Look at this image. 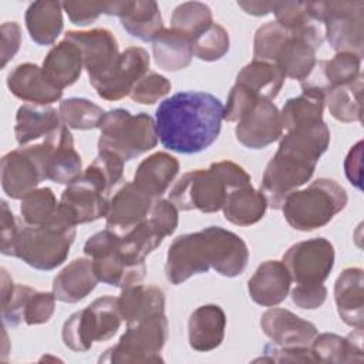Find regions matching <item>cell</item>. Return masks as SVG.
Segmentation results:
<instances>
[{"mask_svg":"<svg viewBox=\"0 0 364 364\" xmlns=\"http://www.w3.org/2000/svg\"><path fill=\"white\" fill-rule=\"evenodd\" d=\"M225 107L203 91H182L159 102L155 124L159 142L178 154H198L219 136Z\"/></svg>","mask_w":364,"mask_h":364,"instance_id":"obj_1","label":"cell"},{"mask_svg":"<svg viewBox=\"0 0 364 364\" xmlns=\"http://www.w3.org/2000/svg\"><path fill=\"white\" fill-rule=\"evenodd\" d=\"M247 262L249 249L239 235L220 226H208L173 239L166 255L165 276L175 286L210 267L225 277H236Z\"/></svg>","mask_w":364,"mask_h":364,"instance_id":"obj_2","label":"cell"},{"mask_svg":"<svg viewBox=\"0 0 364 364\" xmlns=\"http://www.w3.org/2000/svg\"><path fill=\"white\" fill-rule=\"evenodd\" d=\"M237 186V176L228 161L210 164L208 169L183 173L172 186L169 200L178 210L213 213L222 209L226 195Z\"/></svg>","mask_w":364,"mask_h":364,"instance_id":"obj_3","label":"cell"},{"mask_svg":"<svg viewBox=\"0 0 364 364\" xmlns=\"http://www.w3.org/2000/svg\"><path fill=\"white\" fill-rule=\"evenodd\" d=\"M75 239V226L57 209L55 216L46 225H21L13 257L37 270H53L68 257Z\"/></svg>","mask_w":364,"mask_h":364,"instance_id":"obj_4","label":"cell"},{"mask_svg":"<svg viewBox=\"0 0 364 364\" xmlns=\"http://www.w3.org/2000/svg\"><path fill=\"white\" fill-rule=\"evenodd\" d=\"M346 189L336 181L318 178L304 189L290 193L282 210L287 223L300 232L326 226L347 205Z\"/></svg>","mask_w":364,"mask_h":364,"instance_id":"obj_5","label":"cell"},{"mask_svg":"<svg viewBox=\"0 0 364 364\" xmlns=\"http://www.w3.org/2000/svg\"><path fill=\"white\" fill-rule=\"evenodd\" d=\"M155 119L146 112L131 114L125 108L105 112L100 124L98 151L117 154L124 161H131L158 144Z\"/></svg>","mask_w":364,"mask_h":364,"instance_id":"obj_6","label":"cell"},{"mask_svg":"<svg viewBox=\"0 0 364 364\" xmlns=\"http://www.w3.org/2000/svg\"><path fill=\"white\" fill-rule=\"evenodd\" d=\"M311 16L324 24V38L337 53L363 57L364 1H309Z\"/></svg>","mask_w":364,"mask_h":364,"instance_id":"obj_7","label":"cell"},{"mask_svg":"<svg viewBox=\"0 0 364 364\" xmlns=\"http://www.w3.org/2000/svg\"><path fill=\"white\" fill-rule=\"evenodd\" d=\"M84 253L92 260L100 282L114 287H128L144 280L145 260L128 257L121 247V236L105 229L97 232L84 245Z\"/></svg>","mask_w":364,"mask_h":364,"instance_id":"obj_8","label":"cell"},{"mask_svg":"<svg viewBox=\"0 0 364 364\" xmlns=\"http://www.w3.org/2000/svg\"><path fill=\"white\" fill-rule=\"evenodd\" d=\"M168 340V320L165 313L127 324L119 341L105 350L100 363H162L161 351Z\"/></svg>","mask_w":364,"mask_h":364,"instance_id":"obj_9","label":"cell"},{"mask_svg":"<svg viewBox=\"0 0 364 364\" xmlns=\"http://www.w3.org/2000/svg\"><path fill=\"white\" fill-rule=\"evenodd\" d=\"M37 165L43 181L70 185L81 175V156L74 148V138L64 124L41 142L21 148Z\"/></svg>","mask_w":364,"mask_h":364,"instance_id":"obj_10","label":"cell"},{"mask_svg":"<svg viewBox=\"0 0 364 364\" xmlns=\"http://www.w3.org/2000/svg\"><path fill=\"white\" fill-rule=\"evenodd\" d=\"M55 296L37 291L26 284H14L6 269H1V317L7 326L47 323L55 310Z\"/></svg>","mask_w":364,"mask_h":364,"instance_id":"obj_11","label":"cell"},{"mask_svg":"<svg viewBox=\"0 0 364 364\" xmlns=\"http://www.w3.org/2000/svg\"><path fill=\"white\" fill-rule=\"evenodd\" d=\"M316 165L317 162L277 149L266 165L260 182L267 206L282 209L286 198L311 179Z\"/></svg>","mask_w":364,"mask_h":364,"instance_id":"obj_12","label":"cell"},{"mask_svg":"<svg viewBox=\"0 0 364 364\" xmlns=\"http://www.w3.org/2000/svg\"><path fill=\"white\" fill-rule=\"evenodd\" d=\"M282 262L296 284L323 283L334 266V247L326 237L307 239L290 246Z\"/></svg>","mask_w":364,"mask_h":364,"instance_id":"obj_13","label":"cell"},{"mask_svg":"<svg viewBox=\"0 0 364 364\" xmlns=\"http://www.w3.org/2000/svg\"><path fill=\"white\" fill-rule=\"evenodd\" d=\"M108 195L85 172L73 181L61 193L60 213L74 226L101 219L108 212Z\"/></svg>","mask_w":364,"mask_h":364,"instance_id":"obj_14","label":"cell"},{"mask_svg":"<svg viewBox=\"0 0 364 364\" xmlns=\"http://www.w3.org/2000/svg\"><path fill=\"white\" fill-rule=\"evenodd\" d=\"M149 63L145 48L128 47L119 54L112 70L91 85L102 100L119 101L129 95L135 82L148 73Z\"/></svg>","mask_w":364,"mask_h":364,"instance_id":"obj_15","label":"cell"},{"mask_svg":"<svg viewBox=\"0 0 364 364\" xmlns=\"http://www.w3.org/2000/svg\"><path fill=\"white\" fill-rule=\"evenodd\" d=\"M64 38L80 48L90 84L109 73L121 54L117 38L108 28L70 30Z\"/></svg>","mask_w":364,"mask_h":364,"instance_id":"obj_16","label":"cell"},{"mask_svg":"<svg viewBox=\"0 0 364 364\" xmlns=\"http://www.w3.org/2000/svg\"><path fill=\"white\" fill-rule=\"evenodd\" d=\"M282 134L283 125L279 108L263 98L237 121L235 128L236 139L250 149L266 148L277 141Z\"/></svg>","mask_w":364,"mask_h":364,"instance_id":"obj_17","label":"cell"},{"mask_svg":"<svg viewBox=\"0 0 364 364\" xmlns=\"http://www.w3.org/2000/svg\"><path fill=\"white\" fill-rule=\"evenodd\" d=\"M152 198L142 193L134 182H125L111 198L108 205L107 229L118 236H125L146 219Z\"/></svg>","mask_w":364,"mask_h":364,"instance_id":"obj_18","label":"cell"},{"mask_svg":"<svg viewBox=\"0 0 364 364\" xmlns=\"http://www.w3.org/2000/svg\"><path fill=\"white\" fill-rule=\"evenodd\" d=\"M263 333L280 347H310L317 327L286 309H269L260 317Z\"/></svg>","mask_w":364,"mask_h":364,"instance_id":"obj_19","label":"cell"},{"mask_svg":"<svg viewBox=\"0 0 364 364\" xmlns=\"http://www.w3.org/2000/svg\"><path fill=\"white\" fill-rule=\"evenodd\" d=\"M361 58L354 53L343 51L331 60L316 61L309 75L300 81L301 90H316L327 94L338 85L355 81L361 75Z\"/></svg>","mask_w":364,"mask_h":364,"instance_id":"obj_20","label":"cell"},{"mask_svg":"<svg viewBox=\"0 0 364 364\" xmlns=\"http://www.w3.org/2000/svg\"><path fill=\"white\" fill-rule=\"evenodd\" d=\"M7 88L21 101L50 105L63 97V91L54 87L44 75L41 67L33 63L16 65L7 75Z\"/></svg>","mask_w":364,"mask_h":364,"instance_id":"obj_21","label":"cell"},{"mask_svg":"<svg viewBox=\"0 0 364 364\" xmlns=\"http://www.w3.org/2000/svg\"><path fill=\"white\" fill-rule=\"evenodd\" d=\"M291 277L283 262L266 260L247 282L250 299L260 306L273 307L286 300L290 291Z\"/></svg>","mask_w":364,"mask_h":364,"instance_id":"obj_22","label":"cell"},{"mask_svg":"<svg viewBox=\"0 0 364 364\" xmlns=\"http://www.w3.org/2000/svg\"><path fill=\"white\" fill-rule=\"evenodd\" d=\"M1 188L11 199H23L43 181L36 162L20 148L1 158Z\"/></svg>","mask_w":364,"mask_h":364,"instance_id":"obj_23","label":"cell"},{"mask_svg":"<svg viewBox=\"0 0 364 364\" xmlns=\"http://www.w3.org/2000/svg\"><path fill=\"white\" fill-rule=\"evenodd\" d=\"M226 314L218 304H203L192 311L188 321L189 346L196 351H212L225 338Z\"/></svg>","mask_w":364,"mask_h":364,"instance_id":"obj_24","label":"cell"},{"mask_svg":"<svg viewBox=\"0 0 364 364\" xmlns=\"http://www.w3.org/2000/svg\"><path fill=\"white\" fill-rule=\"evenodd\" d=\"M364 276L360 267L344 269L334 283V300L340 318L350 327L364 324Z\"/></svg>","mask_w":364,"mask_h":364,"instance_id":"obj_25","label":"cell"},{"mask_svg":"<svg viewBox=\"0 0 364 364\" xmlns=\"http://www.w3.org/2000/svg\"><path fill=\"white\" fill-rule=\"evenodd\" d=\"M98 277L91 259L78 257L70 262L53 282V293L63 303H78L97 286Z\"/></svg>","mask_w":364,"mask_h":364,"instance_id":"obj_26","label":"cell"},{"mask_svg":"<svg viewBox=\"0 0 364 364\" xmlns=\"http://www.w3.org/2000/svg\"><path fill=\"white\" fill-rule=\"evenodd\" d=\"M63 125L60 112L50 105L24 104L17 109L14 135L18 145L47 138Z\"/></svg>","mask_w":364,"mask_h":364,"instance_id":"obj_27","label":"cell"},{"mask_svg":"<svg viewBox=\"0 0 364 364\" xmlns=\"http://www.w3.org/2000/svg\"><path fill=\"white\" fill-rule=\"evenodd\" d=\"M179 172V162L168 152H155L136 168L134 185L146 196L158 198L169 188Z\"/></svg>","mask_w":364,"mask_h":364,"instance_id":"obj_28","label":"cell"},{"mask_svg":"<svg viewBox=\"0 0 364 364\" xmlns=\"http://www.w3.org/2000/svg\"><path fill=\"white\" fill-rule=\"evenodd\" d=\"M82 67L84 61L80 48L64 38L47 53L41 70L46 78L63 91L80 78Z\"/></svg>","mask_w":364,"mask_h":364,"instance_id":"obj_29","label":"cell"},{"mask_svg":"<svg viewBox=\"0 0 364 364\" xmlns=\"http://www.w3.org/2000/svg\"><path fill=\"white\" fill-rule=\"evenodd\" d=\"M118 17L124 30L141 41H154L165 28L161 10L154 0H122Z\"/></svg>","mask_w":364,"mask_h":364,"instance_id":"obj_30","label":"cell"},{"mask_svg":"<svg viewBox=\"0 0 364 364\" xmlns=\"http://www.w3.org/2000/svg\"><path fill=\"white\" fill-rule=\"evenodd\" d=\"M118 310L127 324L165 313V294L156 286L132 284L124 287L117 297Z\"/></svg>","mask_w":364,"mask_h":364,"instance_id":"obj_31","label":"cell"},{"mask_svg":"<svg viewBox=\"0 0 364 364\" xmlns=\"http://www.w3.org/2000/svg\"><path fill=\"white\" fill-rule=\"evenodd\" d=\"M310 348L317 363H363V328H355L347 337L317 333Z\"/></svg>","mask_w":364,"mask_h":364,"instance_id":"obj_32","label":"cell"},{"mask_svg":"<svg viewBox=\"0 0 364 364\" xmlns=\"http://www.w3.org/2000/svg\"><path fill=\"white\" fill-rule=\"evenodd\" d=\"M152 53L159 68L175 73L191 64L193 40L176 28H164L152 41Z\"/></svg>","mask_w":364,"mask_h":364,"instance_id":"obj_33","label":"cell"},{"mask_svg":"<svg viewBox=\"0 0 364 364\" xmlns=\"http://www.w3.org/2000/svg\"><path fill=\"white\" fill-rule=\"evenodd\" d=\"M267 200L252 183L233 188L228 192L222 206L223 216L236 226H250L257 223L266 213Z\"/></svg>","mask_w":364,"mask_h":364,"instance_id":"obj_34","label":"cell"},{"mask_svg":"<svg viewBox=\"0 0 364 364\" xmlns=\"http://www.w3.org/2000/svg\"><path fill=\"white\" fill-rule=\"evenodd\" d=\"M63 4L60 1H34L26 10V27L38 46H50L63 31Z\"/></svg>","mask_w":364,"mask_h":364,"instance_id":"obj_35","label":"cell"},{"mask_svg":"<svg viewBox=\"0 0 364 364\" xmlns=\"http://www.w3.org/2000/svg\"><path fill=\"white\" fill-rule=\"evenodd\" d=\"M330 144V129L324 121L287 131L282 136L279 148L283 152L318 162L320 156L327 151Z\"/></svg>","mask_w":364,"mask_h":364,"instance_id":"obj_36","label":"cell"},{"mask_svg":"<svg viewBox=\"0 0 364 364\" xmlns=\"http://www.w3.org/2000/svg\"><path fill=\"white\" fill-rule=\"evenodd\" d=\"M324 105L326 94L316 90H301V94L289 98L280 111L283 129L291 131L321 122Z\"/></svg>","mask_w":364,"mask_h":364,"instance_id":"obj_37","label":"cell"},{"mask_svg":"<svg viewBox=\"0 0 364 364\" xmlns=\"http://www.w3.org/2000/svg\"><path fill=\"white\" fill-rule=\"evenodd\" d=\"M284 78V74L274 63L253 60L237 73L236 82L246 85L260 98L272 101L279 95Z\"/></svg>","mask_w":364,"mask_h":364,"instance_id":"obj_38","label":"cell"},{"mask_svg":"<svg viewBox=\"0 0 364 364\" xmlns=\"http://www.w3.org/2000/svg\"><path fill=\"white\" fill-rule=\"evenodd\" d=\"M361 94H363V75L355 81L338 85L326 94V102L333 118L341 122H360L361 121Z\"/></svg>","mask_w":364,"mask_h":364,"instance_id":"obj_39","label":"cell"},{"mask_svg":"<svg viewBox=\"0 0 364 364\" xmlns=\"http://www.w3.org/2000/svg\"><path fill=\"white\" fill-rule=\"evenodd\" d=\"M60 117L65 127L71 129H94L105 115V111L87 98L71 97L60 102Z\"/></svg>","mask_w":364,"mask_h":364,"instance_id":"obj_40","label":"cell"},{"mask_svg":"<svg viewBox=\"0 0 364 364\" xmlns=\"http://www.w3.org/2000/svg\"><path fill=\"white\" fill-rule=\"evenodd\" d=\"M64 346L73 351H88L97 341V328L88 307L73 313L63 326Z\"/></svg>","mask_w":364,"mask_h":364,"instance_id":"obj_41","label":"cell"},{"mask_svg":"<svg viewBox=\"0 0 364 364\" xmlns=\"http://www.w3.org/2000/svg\"><path fill=\"white\" fill-rule=\"evenodd\" d=\"M165 235L146 218L121 237L122 252L134 260H145L164 240Z\"/></svg>","mask_w":364,"mask_h":364,"instance_id":"obj_42","label":"cell"},{"mask_svg":"<svg viewBox=\"0 0 364 364\" xmlns=\"http://www.w3.org/2000/svg\"><path fill=\"white\" fill-rule=\"evenodd\" d=\"M58 202L50 188H37L21 199L20 212L26 225L40 226L48 223L57 213Z\"/></svg>","mask_w":364,"mask_h":364,"instance_id":"obj_43","label":"cell"},{"mask_svg":"<svg viewBox=\"0 0 364 364\" xmlns=\"http://www.w3.org/2000/svg\"><path fill=\"white\" fill-rule=\"evenodd\" d=\"M212 23L210 7L200 1H185L176 6L171 17V27L188 34L192 40Z\"/></svg>","mask_w":364,"mask_h":364,"instance_id":"obj_44","label":"cell"},{"mask_svg":"<svg viewBox=\"0 0 364 364\" xmlns=\"http://www.w3.org/2000/svg\"><path fill=\"white\" fill-rule=\"evenodd\" d=\"M229 34L218 23H212L206 30L193 38V55L202 61H218L229 51Z\"/></svg>","mask_w":364,"mask_h":364,"instance_id":"obj_45","label":"cell"},{"mask_svg":"<svg viewBox=\"0 0 364 364\" xmlns=\"http://www.w3.org/2000/svg\"><path fill=\"white\" fill-rule=\"evenodd\" d=\"M88 309L91 310L97 326V341H107L114 337L122 321L117 297H98L88 306Z\"/></svg>","mask_w":364,"mask_h":364,"instance_id":"obj_46","label":"cell"},{"mask_svg":"<svg viewBox=\"0 0 364 364\" xmlns=\"http://www.w3.org/2000/svg\"><path fill=\"white\" fill-rule=\"evenodd\" d=\"M70 21L77 26H88L94 23L101 14H119L121 1H64L61 3Z\"/></svg>","mask_w":364,"mask_h":364,"instance_id":"obj_47","label":"cell"},{"mask_svg":"<svg viewBox=\"0 0 364 364\" xmlns=\"http://www.w3.org/2000/svg\"><path fill=\"white\" fill-rule=\"evenodd\" d=\"M273 13L276 23L291 31L303 30L318 23L311 16L309 1H276Z\"/></svg>","mask_w":364,"mask_h":364,"instance_id":"obj_48","label":"cell"},{"mask_svg":"<svg viewBox=\"0 0 364 364\" xmlns=\"http://www.w3.org/2000/svg\"><path fill=\"white\" fill-rule=\"evenodd\" d=\"M171 81L166 77L154 71H148L141 80L135 82L129 97L138 104L152 105L164 98L171 91Z\"/></svg>","mask_w":364,"mask_h":364,"instance_id":"obj_49","label":"cell"},{"mask_svg":"<svg viewBox=\"0 0 364 364\" xmlns=\"http://www.w3.org/2000/svg\"><path fill=\"white\" fill-rule=\"evenodd\" d=\"M259 100L262 98L256 92H253L250 88H247L243 84L235 82L228 97L223 119L228 122H237L243 115H246L257 104Z\"/></svg>","mask_w":364,"mask_h":364,"instance_id":"obj_50","label":"cell"},{"mask_svg":"<svg viewBox=\"0 0 364 364\" xmlns=\"http://www.w3.org/2000/svg\"><path fill=\"white\" fill-rule=\"evenodd\" d=\"M165 236L172 235L178 228V209L176 206L162 198H156L151 203V209L146 216Z\"/></svg>","mask_w":364,"mask_h":364,"instance_id":"obj_51","label":"cell"},{"mask_svg":"<svg viewBox=\"0 0 364 364\" xmlns=\"http://www.w3.org/2000/svg\"><path fill=\"white\" fill-rule=\"evenodd\" d=\"M263 361L270 363H317L310 347H280L266 344L263 348Z\"/></svg>","mask_w":364,"mask_h":364,"instance_id":"obj_52","label":"cell"},{"mask_svg":"<svg viewBox=\"0 0 364 364\" xmlns=\"http://www.w3.org/2000/svg\"><path fill=\"white\" fill-rule=\"evenodd\" d=\"M327 297V289L323 283L316 284H296L291 289L293 303L306 310H314L323 306Z\"/></svg>","mask_w":364,"mask_h":364,"instance_id":"obj_53","label":"cell"},{"mask_svg":"<svg viewBox=\"0 0 364 364\" xmlns=\"http://www.w3.org/2000/svg\"><path fill=\"white\" fill-rule=\"evenodd\" d=\"M20 226L16 216L10 210L6 200H1V228H0V239L1 246L0 250L4 256H13L14 255V246L16 240L20 232Z\"/></svg>","mask_w":364,"mask_h":364,"instance_id":"obj_54","label":"cell"},{"mask_svg":"<svg viewBox=\"0 0 364 364\" xmlns=\"http://www.w3.org/2000/svg\"><path fill=\"white\" fill-rule=\"evenodd\" d=\"M0 36H1L0 58H1V68H4L20 48L21 28L16 21H6L0 27Z\"/></svg>","mask_w":364,"mask_h":364,"instance_id":"obj_55","label":"cell"},{"mask_svg":"<svg viewBox=\"0 0 364 364\" xmlns=\"http://www.w3.org/2000/svg\"><path fill=\"white\" fill-rule=\"evenodd\" d=\"M361 159H363V141H358L348 151L344 161L346 176L351 185L361 189Z\"/></svg>","mask_w":364,"mask_h":364,"instance_id":"obj_56","label":"cell"},{"mask_svg":"<svg viewBox=\"0 0 364 364\" xmlns=\"http://www.w3.org/2000/svg\"><path fill=\"white\" fill-rule=\"evenodd\" d=\"M245 13L252 16H266L274 10L276 1H237Z\"/></svg>","mask_w":364,"mask_h":364,"instance_id":"obj_57","label":"cell"}]
</instances>
